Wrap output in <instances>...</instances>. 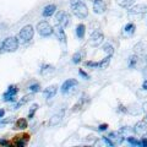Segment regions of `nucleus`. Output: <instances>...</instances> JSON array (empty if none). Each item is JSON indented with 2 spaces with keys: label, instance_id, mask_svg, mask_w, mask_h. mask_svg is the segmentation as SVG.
<instances>
[{
  "label": "nucleus",
  "instance_id": "21",
  "mask_svg": "<svg viewBox=\"0 0 147 147\" xmlns=\"http://www.w3.org/2000/svg\"><path fill=\"white\" fill-rule=\"evenodd\" d=\"M32 99V94H30V96H25V97H22L20 100L17 102V104L15 105V109H17V108H20L21 105H24V104H26L28 100H31Z\"/></svg>",
  "mask_w": 147,
  "mask_h": 147
},
{
  "label": "nucleus",
  "instance_id": "36",
  "mask_svg": "<svg viewBox=\"0 0 147 147\" xmlns=\"http://www.w3.org/2000/svg\"><path fill=\"white\" fill-rule=\"evenodd\" d=\"M0 145H5V146H7V145H9V142H7L6 140H0Z\"/></svg>",
  "mask_w": 147,
  "mask_h": 147
},
{
  "label": "nucleus",
  "instance_id": "12",
  "mask_svg": "<svg viewBox=\"0 0 147 147\" xmlns=\"http://www.w3.org/2000/svg\"><path fill=\"white\" fill-rule=\"evenodd\" d=\"M77 84H79V82H77L75 79H69V80H66L63 84V86H61V92H63V93H67V92L70 91L72 87L77 86Z\"/></svg>",
  "mask_w": 147,
  "mask_h": 147
},
{
  "label": "nucleus",
  "instance_id": "32",
  "mask_svg": "<svg viewBox=\"0 0 147 147\" xmlns=\"http://www.w3.org/2000/svg\"><path fill=\"white\" fill-rule=\"evenodd\" d=\"M40 88V86L38 84H34V85H31L30 86V91L32 92V93H36V92H38Z\"/></svg>",
  "mask_w": 147,
  "mask_h": 147
},
{
  "label": "nucleus",
  "instance_id": "33",
  "mask_svg": "<svg viewBox=\"0 0 147 147\" xmlns=\"http://www.w3.org/2000/svg\"><path fill=\"white\" fill-rule=\"evenodd\" d=\"M80 3H85V0H70V5L74 6V5H77Z\"/></svg>",
  "mask_w": 147,
  "mask_h": 147
},
{
  "label": "nucleus",
  "instance_id": "11",
  "mask_svg": "<svg viewBox=\"0 0 147 147\" xmlns=\"http://www.w3.org/2000/svg\"><path fill=\"white\" fill-rule=\"evenodd\" d=\"M105 10H107V5H105V3L103 0H97V1H93V11L96 13H103Z\"/></svg>",
  "mask_w": 147,
  "mask_h": 147
},
{
  "label": "nucleus",
  "instance_id": "35",
  "mask_svg": "<svg viewBox=\"0 0 147 147\" xmlns=\"http://www.w3.org/2000/svg\"><path fill=\"white\" fill-rule=\"evenodd\" d=\"M141 146H144V147H147V139H144L141 141Z\"/></svg>",
  "mask_w": 147,
  "mask_h": 147
},
{
  "label": "nucleus",
  "instance_id": "15",
  "mask_svg": "<svg viewBox=\"0 0 147 147\" xmlns=\"http://www.w3.org/2000/svg\"><path fill=\"white\" fill-rule=\"evenodd\" d=\"M55 10H57V6L54 5V4H49V5H47L44 9H43V12H42V15L44 17H50L53 15V13L55 12Z\"/></svg>",
  "mask_w": 147,
  "mask_h": 147
},
{
  "label": "nucleus",
  "instance_id": "38",
  "mask_svg": "<svg viewBox=\"0 0 147 147\" xmlns=\"http://www.w3.org/2000/svg\"><path fill=\"white\" fill-rule=\"evenodd\" d=\"M142 88H144V90H146V91H147V79L145 80V82H144V85H142Z\"/></svg>",
  "mask_w": 147,
  "mask_h": 147
},
{
  "label": "nucleus",
  "instance_id": "20",
  "mask_svg": "<svg viewBox=\"0 0 147 147\" xmlns=\"http://www.w3.org/2000/svg\"><path fill=\"white\" fill-rule=\"evenodd\" d=\"M115 1L118 5L121 7H130L132 4L135 3V0H115Z\"/></svg>",
  "mask_w": 147,
  "mask_h": 147
},
{
  "label": "nucleus",
  "instance_id": "18",
  "mask_svg": "<svg viewBox=\"0 0 147 147\" xmlns=\"http://www.w3.org/2000/svg\"><path fill=\"white\" fill-rule=\"evenodd\" d=\"M85 33H86V26L80 24L79 26L76 27V34H77V37H79V38H84Z\"/></svg>",
  "mask_w": 147,
  "mask_h": 147
},
{
  "label": "nucleus",
  "instance_id": "3",
  "mask_svg": "<svg viewBox=\"0 0 147 147\" xmlns=\"http://www.w3.org/2000/svg\"><path fill=\"white\" fill-rule=\"evenodd\" d=\"M71 9H72L74 15L77 16L79 18H86L87 15H88V9L85 5V3H80L77 5H74L71 6Z\"/></svg>",
  "mask_w": 147,
  "mask_h": 147
},
{
  "label": "nucleus",
  "instance_id": "24",
  "mask_svg": "<svg viewBox=\"0 0 147 147\" xmlns=\"http://www.w3.org/2000/svg\"><path fill=\"white\" fill-rule=\"evenodd\" d=\"M124 31H125V34H127V36L134 34V32H135V25L134 24H127L125 26V28H124Z\"/></svg>",
  "mask_w": 147,
  "mask_h": 147
},
{
  "label": "nucleus",
  "instance_id": "25",
  "mask_svg": "<svg viewBox=\"0 0 147 147\" xmlns=\"http://www.w3.org/2000/svg\"><path fill=\"white\" fill-rule=\"evenodd\" d=\"M54 71V67L52 65H44L42 67V70H40V74L42 75H48V74H52Z\"/></svg>",
  "mask_w": 147,
  "mask_h": 147
},
{
  "label": "nucleus",
  "instance_id": "30",
  "mask_svg": "<svg viewBox=\"0 0 147 147\" xmlns=\"http://www.w3.org/2000/svg\"><path fill=\"white\" fill-rule=\"evenodd\" d=\"M13 120L12 118H7V119H0V129L1 127H4L5 125H7L9 123H11Z\"/></svg>",
  "mask_w": 147,
  "mask_h": 147
},
{
  "label": "nucleus",
  "instance_id": "23",
  "mask_svg": "<svg viewBox=\"0 0 147 147\" xmlns=\"http://www.w3.org/2000/svg\"><path fill=\"white\" fill-rule=\"evenodd\" d=\"M27 127V121L25 120V119H18V120H16L15 123V127L13 129H26Z\"/></svg>",
  "mask_w": 147,
  "mask_h": 147
},
{
  "label": "nucleus",
  "instance_id": "14",
  "mask_svg": "<svg viewBox=\"0 0 147 147\" xmlns=\"http://www.w3.org/2000/svg\"><path fill=\"white\" fill-rule=\"evenodd\" d=\"M63 117H64L63 112L60 114H55V115H53L52 118L49 119V126H57V125H59V124L61 123V120H63Z\"/></svg>",
  "mask_w": 147,
  "mask_h": 147
},
{
  "label": "nucleus",
  "instance_id": "2",
  "mask_svg": "<svg viewBox=\"0 0 147 147\" xmlns=\"http://www.w3.org/2000/svg\"><path fill=\"white\" fill-rule=\"evenodd\" d=\"M18 39L16 37H7V38L4 40L3 44H1V49L4 52H7V53H12L18 48Z\"/></svg>",
  "mask_w": 147,
  "mask_h": 147
},
{
  "label": "nucleus",
  "instance_id": "10",
  "mask_svg": "<svg viewBox=\"0 0 147 147\" xmlns=\"http://www.w3.org/2000/svg\"><path fill=\"white\" fill-rule=\"evenodd\" d=\"M108 139L113 142V145H120L121 142L124 141V137L123 135L120 134V132H117V131H113V132H110V134L107 136Z\"/></svg>",
  "mask_w": 147,
  "mask_h": 147
},
{
  "label": "nucleus",
  "instance_id": "8",
  "mask_svg": "<svg viewBox=\"0 0 147 147\" xmlns=\"http://www.w3.org/2000/svg\"><path fill=\"white\" fill-rule=\"evenodd\" d=\"M53 33L55 34V37L60 40V42L63 43H66V34H65V32H64V27L61 25H57V26H54L53 27Z\"/></svg>",
  "mask_w": 147,
  "mask_h": 147
},
{
  "label": "nucleus",
  "instance_id": "16",
  "mask_svg": "<svg viewBox=\"0 0 147 147\" xmlns=\"http://www.w3.org/2000/svg\"><path fill=\"white\" fill-rule=\"evenodd\" d=\"M86 57V52H85V49H80L77 53L74 54V57H72V63L74 64H79L82 59H84Z\"/></svg>",
  "mask_w": 147,
  "mask_h": 147
},
{
  "label": "nucleus",
  "instance_id": "13",
  "mask_svg": "<svg viewBox=\"0 0 147 147\" xmlns=\"http://www.w3.org/2000/svg\"><path fill=\"white\" fill-rule=\"evenodd\" d=\"M57 92H58V86L57 85H53V86H49L47 87V88L44 90L43 92V94H44V98H47V99H52L55 94H57Z\"/></svg>",
  "mask_w": 147,
  "mask_h": 147
},
{
  "label": "nucleus",
  "instance_id": "43",
  "mask_svg": "<svg viewBox=\"0 0 147 147\" xmlns=\"http://www.w3.org/2000/svg\"><path fill=\"white\" fill-rule=\"evenodd\" d=\"M0 48H1V45H0Z\"/></svg>",
  "mask_w": 147,
  "mask_h": 147
},
{
  "label": "nucleus",
  "instance_id": "40",
  "mask_svg": "<svg viewBox=\"0 0 147 147\" xmlns=\"http://www.w3.org/2000/svg\"><path fill=\"white\" fill-rule=\"evenodd\" d=\"M142 109H144L145 112H147V102H145L144 104H142Z\"/></svg>",
  "mask_w": 147,
  "mask_h": 147
},
{
  "label": "nucleus",
  "instance_id": "9",
  "mask_svg": "<svg viewBox=\"0 0 147 147\" xmlns=\"http://www.w3.org/2000/svg\"><path fill=\"white\" fill-rule=\"evenodd\" d=\"M134 131L139 136H145L147 135V123L146 121H139L134 127Z\"/></svg>",
  "mask_w": 147,
  "mask_h": 147
},
{
  "label": "nucleus",
  "instance_id": "19",
  "mask_svg": "<svg viewBox=\"0 0 147 147\" xmlns=\"http://www.w3.org/2000/svg\"><path fill=\"white\" fill-rule=\"evenodd\" d=\"M65 17H66V12L65 11H58L57 15H55V21H57L59 25H63Z\"/></svg>",
  "mask_w": 147,
  "mask_h": 147
},
{
  "label": "nucleus",
  "instance_id": "34",
  "mask_svg": "<svg viewBox=\"0 0 147 147\" xmlns=\"http://www.w3.org/2000/svg\"><path fill=\"white\" fill-rule=\"evenodd\" d=\"M99 130L100 131H104V130H107V129H108V124H102V125H99Z\"/></svg>",
  "mask_w": 147,
  "mask_h": 147
},
{
  "label": "nucleus",
  "instance_id": "4",
  "mask_svg": "<svg viewBox=\"0 0 147 147\" xmlns=\"http://www.w3.org/2000/svg\"><path fill=\"white\" fill-rule=\"evenodd\" d=\"M37 31H38V33L42 37H49L53 33V27L47 21H40L37 25Z\"/></svg>",
  "mask_w": 147,
  "mask_h": 147
},
{
  "label": "nucleus",
  "instance_id": "37",
  "mask_svg": "<svg viewBox=\"0 0 147 147\" xmlns=\"http://www.w3.org/2000/svg\"><path fill=\"white\" fill-rule=\"evenodd\" d=\"M80 74H81V75L85 77V79H88V75H87V74H85V72L82 71V70H80Z\"/></svg>",
  "mask_w": 147,
  "mask_h": 147
},
{
  "label": "nucleus",
  "instance_id": "31",
  "mask_svg": "<svg viewBox=\"0 0 147 147\" xmlns=\"http://www.w3.org/2000/svg\"><path fill=\"white\" fill-rule=\"evenodd\" d=\"M37 108H38V104H33V105L31 107V110H30V113H28V118H30V119L33 118V115H34V113H36Z\"/></svg>",
  "mask_w": 147,
  "mask_h": 147
},
{
  "label": "nucleus",
  "instance_id": "17",
  "mask_svg": "<svg viewBox=\"0 0 147 147\" xmlns=\"http://www.w3.org/2000/svg\"><path fill=\"white\" fill-rule=\"evenodd\" d=\"M137 108H139L137 104H132V105H129L126 109H127V113L132 114V115H139V114H141V112L144 109H137Z\"/></svg>",
  "mask_w": 147,
  "mask_h": 147
},
{
  "label": "nucleus",
  "instance_id": "26",
  "mask_svg": "<svg viewBox=\"0 0 147 147\" xmlns=\"http://www.w3.org/2000/svg\"><path fill=\"white\" fill-rule=\"evenodd\" d=\"M137 61H139V58H137L136 55H132V57H130V60H129V67L134 69L136 66Z\"/></svg>",
  "mask_w": 147,
  "mask_h": 147
},
{
  "label": "nucleus",
  "instance_id": "39",
  "mask_svg": "<svg viewBox=\"0 0 147 147\" xmlns=\"http://www.w3.org/2000/svg\"><path fill=\"white\" fill-rule=\"evenodd\" d=\"M4 114H5V110H4V109H0V119L4 117Z\"/></svg>",
  "mask_w": 147,
  "mask_h": 147
},
{
  "label": "nucleus",
  "instance_id": "7",
  "mask_svg": "<svg viewBox=\"0 0 147 147\" xmlns=\"http://www.w3.org/2000/svg\"><path fill=\"white\" fill-rule=\"evenodd\" d=\"M147 11V6L145 5V4H137V5H135V6H132V7H130V10H129L127 12H129V15H135V16H142L144 13Z\"/></svg>",
  "mask_w": 147,
  "mask_h": 147
},
{
  "label": "nucleus",
  "instance_id": "27",
  "mask_svg": "<svg viewBox=\"0 0 147 147\" xmlns=\"http://www.w3.org/2000/svg\"><path fill=\"white\" fill-rule=\"evenodd\" d=\"M103 52H104L105 54H108V55H113V54H114V48H113L110 44H104Z\"/></svg>",
  "mask_w": 147,
  "mask_h": 147
},
{
  "label": "nucleus",
  "instance_id": "5",
  "mask_svg": "<svg viewBox=\"0 0 147 147\" xmlns=\"http://www.w3.org/2000/svg\"><path fill=\"white\" fill-rule=\"evenodd\" d=\"M103 39H104V36L102 32L94 31L90 37V45H92V47H98V45L103 43Z\"/></svg>",
  "mask_w": 147,
  "mask_h": 147
},
{
  "label": "nucleus",
  "instance_id": "1",
  "mask_svg": "<svg viewBox=\"0 0 147 147\" xmlns=\"http://www.w3.org/2000/svg\"><path fill=\"white\" fill-rule=\"evenodd\" d=\"M33 34H34L33 27H32L31 25L25 26L24 28L20 31V33H18V36H17L18 43L20 44H27L32 38H33Z\"/></svg>",
  "mask_w": 147,
  "mask_h": 147
},
{
  "label": "nucleus",
  "instance_id": "28",
  "mask_svg": "<svg viewBox=\"0 0 147 147\" xmlns=\"http://www.w3.org/2000/svg\"><path fill=\"white\" fill-rule=\"evenodd\" d=\"M127 142L130 145H132V146H141V142L139 141V140H136L135 137H127Z\"/></svg>",
  "mask_w": 147,
  "mask_h": 147
},
{
  "label": "nucleus",
  "instance_id": "41",
  "mask_svg": "<svg viewBox=\"0 0 147 147\" xmlns=\"http://www.w3.org/2000/svg\"><path fill=\"white\" fill-rule=\"evenodd\" d=\"M142 72H144V75H145V77H146V79H147V66H146V67H144V71H142Z\"/></svg>",
  "mask_w": 147,
  "mask_h": 147
},
{
  "label": "nucleus",
  "instance_id": "22",
  "mask_svg": "<svg viewBox=\"0 0 147 147\" xmlns=\"http://www.w3.org/2000/svg\"><path fill=\"white\" fill-rule=\"evenodd\" d=\"M110 58H112V55H108V57L104 58L102 61H99L98 63V67H100V69H107L108 65H109V63H110Z\"/></svg>",
  "mask_w": 147,
  "mask_h": 147
},
{
  "label": "nucleus",
  "instance_id": "6",
  "mask_svg": "<svg viewBox=\"0 0 147 147\" xmlns=\"http://www.w3.org/2000/svg\"><path fill=\"white\" fill-rule=\"evenodd\" d=\"M17 92H18V88H17V86L15 85H11V86H9L7 87V91L4 93V100L5 102H13L15 100V96L17 94Z\"/></svg>",
  "mask_w": 147,
  "mask_h": 147
},
{
  "label": "nucleus",
  "instance_id": "42",
  "mask_svg": "<svg viewBox=\"0 0 147 147\" xmlns=\"http://www.w3.org/2000/svg\"><path fill=\"white\" fill-rule=\"evenodd\" d=\"M91 1H97V0H91Z\"/></svg>",
  "mask_w": 147,
  "mask_h": 147
},
{
  "label": "nucleus",
  "instance_id": "29",
  "mask_svg": "<svg viewBox=\"0 0 147 147\" xmlns=\"http://www.w3.org/2000/svg\"><path fill=\"white\" fill-rule=\"evenodd\" d=\"M27 137H28V136L25 135V139H16V142H15V144H16L17 146H20V147L25 146V145H26V142H27V140H28Z\"/></svg>",
  "mask_w": 147,
  "mask_h": 147
}]
</instances>
